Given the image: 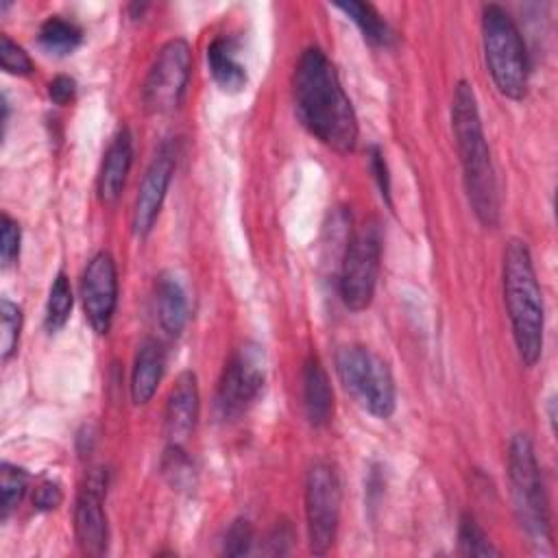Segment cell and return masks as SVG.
<instances>
[{
	"instance_id": "obj_1",
	"label": "cell",
	"mask_w": 558,
	"mask_h": 558,
	"mask_svg": "<svg viewBox=\"0 0 558 558\" xmlns=\"http://www.w3.org/2000/svg\"><path fill=\"white\" fill-rule=\"evenodd\" d=\"M292 89L303 126L327 148L351 153L357 142V118L333 63L320 48L303 50Z\"/></svg>"
},
{
	"instance_id": "obj_2",
	"label": "cell",
	"mask_w": 558,
	"mask_h": 558,
	"mask_svg": "<svg viewBox=\"0 0 558 558\" xmlns=\"http://www.w3.org/2000/svg\"><path fill=\"white\" fill-rule=\"evenodd\" d=\"M451 129L471 209L486 229H493L499 222V190L475 92L466 81H460L453 92Z\"/></svg>"
},
{
	"instance_id": "obj_3",
	"label": "cell",
	"mask_w": 558,
	"mask_h": 558,
	"mask_svg": "<svg viewBox=\"0 0 558 558\" xmlns=\"http://www.w3.org/2000/svg\"><path fill=\"white\" fill-rule=\"evenodd\" d=\"M504 301L517 353L534 366L543 353L545 310L530 248L521 240H510L504 251Z\"/></svg>"
},
{
	"instance_id": "obj_4",
	"label": "cell",
	"mask_w": 558,
	"mask_h": 558,
	"mask_svg": "<svg viewBox=\"0 0 558 558\" xmlns=\"http://www.w3.org/2000/svg\"><path fill=\"white\" fill-rule=\"evenodd\" d=\"M482 44L495 87L506 98L521 100L530 81L527 50L514 20L499 4H486L482 11Z\"/></svg>"
},
{
	"instance_id": "obj_5",
	"label": "cell",
	"mask_w": 558,
	"mask_h": 558,
	"mask_svg": "<svg viewBox=\"0 0 558 558\" xmlns=\"http://www.w3.org/2000/svg\"><path fill=\"white\" fill-rule=\"evenodd\" d=\"M508 477L519 523L532 538H536V543H549V504L534 445L527 434H514L508 445Z\"/></svg>"
},
{
	"instance_id": "obj_6",
	"label": "cell",
	"mask_w": 558,
	"mask_h": 558,
	"mask_svg": "<svg viewBox=\"0 0 558 558\" xmlns=\"http://www.w3.org/2000/svg\"><path fill=\"white\" fill-rule=\"evenodd\" d=\"M336 373L344 390L373 416L388 418L397 405L395 379L388 364L362 344H347L336 353Z\"/></svg>"
},
{
	"instance_id": "obj_7",
	"label": "cell",
	"mask_w": 558,
	"mask_h": 558,
	"mask_svg": "<svg viewBox=\"0 0 558 558\" xmlns=\"http://www.w3.org/2000/svg\"><path fill=\"white\" fill-rule=\"evenodd\" d=\"M381 262V231L375 220H366L349 240L338 277L342 303L351 312H362L371 305L377 288Z\"/></svg>"
},
{
	"instance_id": "obj_8",
	"label": "cell",
	"mask_w": 558,
	"mask_h": 558,
	"mask_svg": "<svg viewBox=\"0 0 558 558\" xmlns=\"http://www.w3.org/2000/svg\"><path fill=\"white\" fill-rule=\"evenodd\" d=\"M340 504L342 488L336 466L327 460L312 464L305 480V519L310 549L318 556L327 554L336 543Z\"/></svg>"
},
{
	"instance_id": "obj_9",
	"label": "cell",
	"mask_w": 558,
	"mask_h": 558,
	"mask_svg": "<svg viewBox=\"0 0 558 558\" xmlns=\"http://www.w3.org/2000/svg\"><path fill=\"white\" fill-rule=\"evenodd\" d=\"M192 72V50L181 37L166 41L144 81L142 98L150 113H168L177 109L185 96Z\"/></svg>"
},
{
	"instance_id": "obj_10",
	"label": "cell",
	"mask_w": 558,
	"mask_h": 558,
	"mask_svg": "<svg viewBox=\"0 0 558 558\" xmlns=\"http://www.w3.org/2000/svg\"><path fill=\"white\" fill-rule=\"evenodd\" d=\"M266 366L264 353L255 344L242 347L231 360L225 364V371L218 381L216 408L222 418L242 416L259 397L264 388Z\"/></svg>"
},
{
	"instance_id": "obj_11",
	"label": "cell",
	"mask_w": 558,
	"mask_h": 558,
	"mask_svg": "<svg viewBox=\"0 0 558 558\" xmlns=\"http://www.w3.org/2000/svg\"><path fill=\"white\" fill-rule=\"evenodd\" d=\"M81 299L85 316L96 333H107L118 305V270L107 251L96 253L81 277Z\"/></svg>"
},
{
	"instance_id": "obj_12",
	"label": "cell",
	"mask_w": 558,
	"mask_h": 558,
	"mask_svg": "<svg viewBox=\"0 0 558 558\" xmlns=\"http://www.w3.org/2000/svg\"><path fill=\"white\" fill-rule=\"evenodd\" d=\"M174 168H177V148L172 142H163L155 153L153 161L148 163L133 203L131 227L137 238H146L153 231L157 216L161 211L168 185L172 181Z\"/></svg>"
},
{
	"instance_id": "obj_13",
	"label": "cell",
	"mask_w": 558,
	"mask_h": 558,
	"mask_svg": "<svg viewBox=\"0 0 558 558\" xmlns=\"http://www.w3.org/2000/svg\"><path fill=\"white\" fill-rule=\"evenodd\" d=\"M105 493H107V473L102 469H96L85 477L74 504L76 541L85 554H94V556L105 554L109 543V525L102 508Z\"/></svg>"
},
{
	"instance_id": "obj_14",
	"label": "cell",
	"mask_w": 558,
	"mask_h": 558,
	"mask_svg": "<svg viewBox=\"0 0 558 558\" xmlns=\"http://www.w3.org/2000/svg\"><path fill=\"white\" fill-rule=\"evenodd\" d=\"M198 384L196 375L192 371H183L174 386L168 392L166 399V412H163V429L170 442L183 445V440L194 432L198 421Z\"/></svg>"
},
{
	"instance_id": "obj_15",
	"label": "cell",
	"mask_w": 558,
	"mask_h": 558,
	"mask_svg": "<svg viewBox=\"0 0 558 558\" xmlns=\"http://www.w3.org/2000/svg\"><path fill=\"white\" fill-rule=\"evenodd\" d=\"M133 163V140L129 129L118 131V135L111 140L105 159L100 163L98 170V181H96V190H98V198L105 205H113L126 183L129 170Z\"/></svg>"
},
{
	"instance_id": "obj_16",
	"label": "cell",
	"mask_w": 558,
	"mask_h": 558,
	"mask_svg": "<svg viewBox=\"0 0 558 558\" xmlns=\"http://www.w3.org/2000/svg\"><path fill=\"white\" fill-rule=\"evenodd\" d=\"M163 368L166 351L161 342L155 338H146L135 351L131 368V399L135 405H146L155 397Z\"/></svg>"
},
{
	"instance_id": "obj_17",
	"label": "cell",
	"mask_w": 558,
	"mask_h": 558,
	"mask_svg": "<svg viewBox=\"0 0 558 558\" xmlns=\"http://www.w3.org/2000/svg\"><path fill=\"white\" fill-rule=\"evenodd\" d=\"M303 408L310 425L323 427L333 414V392L329 377L316 355H310L303 364Z\"/></svg>"
},
{
	"instance_id": "obj_18",
	"label": "cell",
	"mask_w": 558,
	"mask_h": 558,
	"mask_svg": "<svg viewBox=\"0 0 558 558\" xmlns=\"http://www.w3.org/2000/svg\"><path fill=\"white\" fill-rule=\"evenodd\" d=\"M155 310L161 329L168 336H179L187 323V299L177 277L161 272L155 281Z\"/></svg>"
},
{
	"instance_id": "obj_19",
	"label": "cell",
	"mask_w": 558,
	"mask_h": 558,
	"mask_svg": "<svg viewBox=\"0 0 558 558\" xmlns=\"http://www.w3.org/2000/svg\"><path fill=\"white\" fill-rule=\"evenodd\" d=\"M207 63L216 85L235 94L246 85V68L238 59V46L229 37H216L207 48Z\"/></svg>"
},
{
	"instance_id": "obj_20",
	"label": "cell",
	"mask_w": 558,
	"mask_h": 558,
	"mask_svg": "<svg viewBox=\"0 0 558 558\" xmlns=\"http://www.w3.org/2000/svg\"><path fill=\"white\" fill-rule=\"evenodd\" d=\"M338 9L351 20L355 22V26L362 31L364 39L375 44V46H390L395 41V33L392 28L388 26V22L375 11L373 4L368 2H344V4H338Z\"/></svg>"
},
{
	"instance_id": "obj_21",
	"label": "cell",
	"mask_w": 558,
	"mask_h": 558,
	"mask_svg": "<svg viewBox=\"0 0 558 558\" xmlns=\"http://www.w3.org/2000/svg\"><path fill=\"white\" fill-rule=\"evenodd\" d=\"M83 41V31L76 22L65 20L61 15H50L39 26V44L50 54H70L74 52Z\"/></svg>"
},
{
	"instance_id": "obj_22",
	"label": "cell",
	"mask_w": 558,
	"mask_h": 558,
	"mask_svg": "<svg viewBox=\"0 0 558 558\" xmlns=\"http://www.w3.org/2000/svg\"><path fill=\"white\" fill-rule=\"evenodd\" d=\"M161 473L163 477L168 480V484L177 490H187L194 486L196 482V473H194V464H192V458L187 456V451L177 445V442H170L168 449L163 451V458H161Z\"/></svg>"
},
{
	"instance_id": "obj_23",
	"label": "cell",
	"mask_w": 558,
	"mask_h": 558,
	"mask_svg": "<svg viewBox=\"0 0 558 558\" xmlns=\"http://www.w3.org/2000/svg\"><path fill=\"white\" fill-rule=\"evenodd\" d=\"M72 288L70 281L63 272H59L50 286V294H48V303H46V329L48 331H59L72 312Z\"/></svg>"
},
{
	"instance_id": "obj_24",
	"label": "cell",
	"mask_w": 558,
	"mask_h": 558,
	"mask_svg": "<svg viewBox=\"0 0 558 558\" xmlns=\"http://www.w3.org/2000/svg\"><path fill=\"white\" fill-rule=\"evenodd\" d=\"M0 488H2V519H7L15 506L22 501L28 488V473L11 462L0 466Z\"/></svg>"
},
{
	"instance_id": "obj_25",
	"label": "cell",
	"mask_w": 558,
	"mask_h": 558,
	"mask_svg": "<svg viewBox=\"0 0 558 558\" xmlns=\"http://www.w3.org/2000/svg\"><path fill=\"white\" fill-rule=\"evenodd\" d=\"M458 543L464 556H499V549L488 541L486 532L477 525V521L471 514H464L460 519Z\"/></svg>"
},
{
	"instance_id": "obj_26",
	"label": "cell",
	"mask_w": 558,
	"mask_h": 558,
	"mask_svg": "<svg viewBox=\"0 0 558 558\" xmlns=\"http://www.w3.org/2000/svg\"><path fill=\"white\" fill-rule=\"evenodd\" d=\"M0 323H2V331H0V357L7 362L11 360V355L17 351V342H20V329H22V312L15 303H11L9 299L0 301Z\"/></svg>"
},
{
	"instance_id": "obj_27",
	"label": "cell",
	"mask_w": 558,
	"mask_h": 558,
	"mask_svg": "<svg viewBox=\"0 0 558 558\" xmlns=\"http://www.w3.org/2000/svg\"><path fill=\"white\" fill-rule=\"evenodd\" d=\"M0 63L7 74L26 76L33 72V61L28 52L20 44H15L9 35L0 37Z\"/></svg>"
},
{
	"instance_id": "obj_28",
	"label": "cell",
	"mask_w": 558,
	"mask_h": 558,
	"mask_svg": "<svg viewBox=\"0 0 558 558\" xmlns=\"http://www.w3.org/2000/svg\"><path fill=\"white\" fill-rule=\"evenodd\" d=\"M253 545V525L246 519H235L222 541V554L227 556H244L251 551Z\"/></svg>"
},
{
	"instance_id": "obj_29",
	"label": "cell",
	"mask_w": 558,
	"mask_h": 558,
	"mask_svg": "<svg viewBox=\"0 0 558 558\" xmlns=\"http://www.w3.org/2000/svg\"><path fill=\"white\" fill-rule=\"evenodd\" d=\"M2 233H0V259H2V266H11L17 255H20V225L9 216V214H2Z\"/></svg>"
},
{
	"instance_id": "obj_30",
	"label": "cell",
	"mask_w": 558,
	"mask_h": 558,
	"mask_svg": "<svg viewBox=\"0 0 558 558\" xmlns=\"http://www.w3.org/2000/svg\"><path fill=\"white\" fill-rule=\"evenodd\" d=\"M61 501H63V490L54 480H44L33 493V506L44 512L54 510Z\"/></svg>"
},
{
	"instance_id": "obj_31",
	"label": "cell",
	"mask_w": 558,
	"mask_h": 558,
	"mask_svg": "<svg viewBox=\"0 0 558 558\" xmlns=\"http://www.w3.org/2000/svg\"><path fill=\"white\" fill-rule=\"evenodd\" d=\"M371 170L381 190V196L390 203V177H388V166H386V159H384V153L379 150V146L371 148Z\"/></svg>"
},
{
	"instance_id": "obj_32",
	"label": "cell",
	"mask_w": 558,
	"mask_h": 558,
	"mask_svg": "<svg viewBox=\"0 0 558 558\" xmlns=\"http://www.w3.org/2000/svg\"><path fill=\"white\" fill-rule=\"evenodd\" d=\"M74 92H76V83L74 78L65 76V74H59L50 81L48 85V96L57 102V105H68L72 98H74Z\"/></svg>"
}]
</instances>
